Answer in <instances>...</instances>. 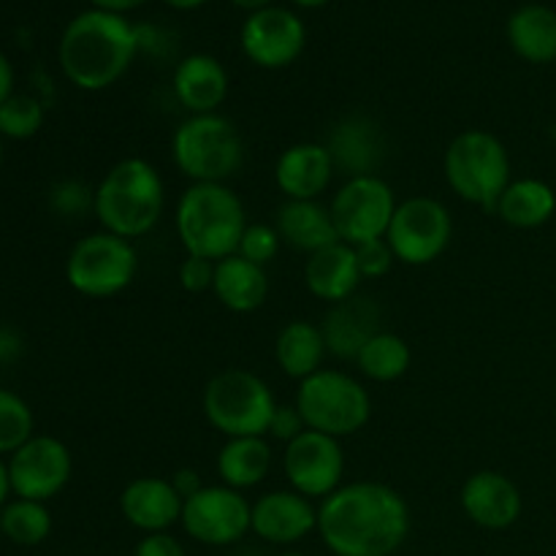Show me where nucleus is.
I'll return each instance as SVG.
<instances>
[{
    "mask_svg": "<svg viewBox=\"0 0 556 556\" xmlns=\"http://www.w3.org/2000/svg\"><path fill=\"white\" fill-rule=\"evenodd\" d=\"M318 535L334 556H391L410 535V508L386 483H342L320 500Z\"/></svg>",
    "mask_w": 556,
    "mask_h": 556,
    "instance_id": "nucleus-1",
    "label": "nucleus"
},
{
    "mask_svg": "<svg viewBox=\"0 0 556 556\" xmlns=\"http://www.w3.org/2000/svg\"><path fill=\"white\" fill-rule=\"evenodd\" d=\"M139 47V30L123 14L101 9L81 11L60 38V68L79 90H106L128 74Z\"/></svg>",
    "mask_w": 556,
    "mask_h": 556,
    "instance_id": "nucleus-2",
    "label": "nucleus"
},
{
    "mask_svg": "<svg viewBox=\"0 0 556 556\" xmlns=\"http://www.w3.org/2000/svg\"><path fill=\"white\" fill-rule=\"evenodd\" d=\"M166 210V185L161 172L144 157H123L96 188L92 212L103 231L128 242L147 237Z\"/></svg>",
    "mask_w": 556,
    "mask_h": 556,
    "instance_id": "nucleus-3",
    "label": "nucleus"
},
{
    "mask_svg": "<svg viewBox=\"0 0 556 556\" xmlns=\"http://www.w3.org/2000/svg\"><path fill=\"white\" fill-rule=\"evenodd\" d=\"M174 226L185 253L199 258L223 261L237 255L242 233L248 228V212L242 199L228 185H190L177 201Z\"/></svg>",
    "mask_w": 556,
    "mask_h": 556,
    "instance_id": "nucleus-4",
    "label": "nucleus"
},
{
    "mask_svg": "<svg viewBox=\"0 0 556 556\" xmlns=\"http://www.w3.org/2000/svg\"><path fill=\"white\" fill-rule=\"evenodd\" d=\"M443 174L462 201L486 212L497 210L500 195L514 182L508 150L497 136L481 128L454 136L443 155Z\"/></svg>",
    "mask_w": 556,
    "mask_h": 556,
    "instance_id": "nucleus-5",
    "label": "nucleus"
},
{
    "mask_svg": "<svg viewBox=\"0 0 556 556\" xmlns=\"http://www.w3.org/2000/svg\"><path fill=\"white\" fill-rule=\"evenodd\" d=\"M174 166L190 185H226L244 163V141L223 114H190L172 136Z\"/></svg>",
    "mask_w": 556,
    "mask_h": 556,
    "instance_id": "nucleus-6",
    "label": "nucleus"
},
{
    "mask_svg": "<svg viewBox=\"0 0 556 556\" xmlns=\"http://www.w3.org/2000/svg\"><path fill=\"white\" fill-rule=\"evenodd\" d=\"M204 418L223 438H266L277 400L269 383L250 369H223L201 396Z\"/></svg>",
    "mask_w": 556,
    "mask_h": 556,
    "instance_id": "nucleus-7",
    "label": "nucleus"
},
{
    "mask_svg": "<svg viewBox=\"0 0 556 556\" xmlns=\"http://www.w3.org/2000/svg\"><path fill=\"white\" fill-rule=\"evenodd\" d=\"M293 405L302 413L304 427L337 440L362 432L372 416V400L362 380L329 367L299 383Z\"/></svg>",
    "mask_w": 556,
    "mask_h": 556,
    "instance_id": "nucleus-8",
    "label": "nucleus"
},
{
    "mask_svg": "<svg viewBox=\"0 0 556 556\" xmlns=\"http://www.w3.org/2000/svg\"><path fill=\"white\" fill-rule=\"evenodd\" d=\"M139 271V255L134 242L96 231L81 237L65 258V280L79 296L112 299L119 296Z\"/></svg>",
    "mask_w": 556,
    "mask_h": 556,
    "instance_id": "nucleus-9",
    "label": "nucleus"
},
{
    "mask_svg": "<svg viewBox=\"0 0 556 556\" xmlns=\"http://www.w3.org/2000/svg\"><path fill=\"white\" fill-rule=\"evenodd\" d=\"M454 239V217L448 206L429 195L400 201L386 242L394 258L405 266H427L448 250Z\"/></svg>",
    "mask_w": 556,
    "mask_h": 556,
    "instance_id": "nucleus-10",
    "label": "nucleus"
},
{
    "mask_svg": "<svg viewBox=\"0 0 556 556\" xmlns=\"http://www.w3.org/2000/svg\"><path fill=\"white\" fill-rule=\"evenodd\" d=\"M394 188L378 174L345 179L331 199L329 212L340 242L358 248L372 239H386L396 212Z\"/></svg>",
    "mask_w": 556,
    "mask_h": 556,
    "instance_id": "nucleus-11",
    "label": "nucleus"
},
{
    "mask_svg": "<svg viewBox=\"0 0 556 556\" xmlns=\"http://www.w3.org/2000/svg\"><path fill=\"white\" fill-rule=\"evenodd\" d=\"M253 519V503H248L242 492L215 483V486H201L193 497L182 505L185 535L193 538L201 546H233L250 532Z\"/></svg>",
    "mask_w": 556,
    "mask_h": 556,
    "instance_id": "nucleus-12",
    "label": "nucleus"
},
{
    "mask_svg": "<svg viewBox=\"0 0 556 556\" xmlns=\"http://www.w3.org/2000/svg\"><path fill=\"white\" fill-rule=\"evenodd\" d=\"M282 472L293 492L307 500H326L342 486L345 451L337 438L304 429L296 440L286 445Z\"/></svg>",
    "mask_w": 556,
    "mask_h": 556,
    "instance_id": "nucleus-13",
    "label": "nucleus"
},
{
    "mask_svg": "<svg viewBox=\"0 0 556 556\" xmlns=\"http://www.w3.org/2000/svg\"><path fill=\"white\" fill-rule=\"evenodd\" d=\"M71 472H74V459L68 445L49 434H33L9 459L11 492L20 500L47 503L58 497L68 486Z\"/></svg>",
    "mask_w": 556,
    "mask_h": 556,
    "instance_id": "nucleus-14",
    "label": "nucleus"
},
{
    "mask_svg": "<svg viewBox=\"0 0 556 556\" xmlns=\"http://www.w3.org/2000/svg\"><path fill=\"white\" fill-rule=\"evenodd\" d=\"M239 41L250 63L275 71L296 63L307 43V30L291 9L269 5V9L253 11L244 20Z\"/></svg>",
    "mask_w": 556,
    "mask_h": 556,
    "instance_id": "nucleus-15",
    "label": "nucleus"
},
{
    "mask_svg": "<svg viewBox=\"0 0 556 556\" xmlns=\"http://www.w3.org/2000/svg\"><path fill=\"white\" fill-rule=\"evenodd\" d=\"M250 532L271 546H293L318 532V508L293 489L266 492L253 503Z\"/></svg>",
    "mask_w": 556,
    "mask_h": 556,
    "instance_id": "nucleus-16",
    "label": "nucleus"
},
{
    "mask_svg": "<svg viewBox=\"0 0 556 556\" xmlns=\"http://www.w3.org/2000/svg\"><path fill=\"white\" fill-rule=\"evenodd\" d=\"M459 503L472 525L494 532L514 527L525 510L519 486L497 470L472 472L462 486Z\"/></svg>",
    "mask_w": 556,
    "mask_h": 556,
    "instance_id": "nucleus-17",
    "label": "nucleus"
},
{
    "mask_svg": "<svg viewBox=\"0 0 556 556\" xmlns=\"http://www.w3.org/2000/svg\"><path fill=\"white\" fill-rule=\"evenodd\" d=\"M185 500L174 489L172 478L141 476L134 478L119 494V514L144 535L168 532L182 519Z\"/></svg>",
    "mask_w": 556,
    "mask_h": 556,
    "instance_id": "nucleus-18",
    "label": "nucleus"
},
{
    "mask_svg": "<svg viewBox=\"0 0 556 556\" xmlns=\"http://www.w3.org/2000/svg\"><path fill=\"white\" fill-rule=\"evenodd\" d=\"M334 174L329 147L318 141L291 144L275 163V182L288 201H318L329 190Z\"/></svg>",
    "mask_w": 556,
    "mask_h": 556,
    "instance_id": "nucleus-19",
    "label": "nucleus"
},
{
    "mask_svg": "<svg viewBox=\"0 0 556 556\" xmlns=\"http://www.w3.org/2000/svg\"><path fill=\"white\" fill-rule=\"evenodd\" d=\"M362 280L356 248L345 242L329 244L304 261V286L315 299L326 304H340L356 296Z\"/></svg>",
    "mask_w": 556,
    "mask_h": 556,
    "instance_id": "nucleus-20",
    "label": "nucleus"
},
{
    "mask_svg": "<svg viewBox=\"0 0 556 556\" xmlns=\"http://www.w3.org/2000/svg\"><path fill=\"white\" fill-rule=\"evenodd\" d=\"M326 147H329L337 172L348 174V179L375 174L386 155L383 134H380L378 123L369 117L340 119Z\"/></svg>",
    "mask_w": 556,
    "mask_h": 556,
    "instance_id": "nucleus-21",
    "label": "nucleus"
},
{
    "mask_svg": "<svg viewBox=\"0 0 556 556\" xmlns=\"http://www.w3.org/2000/svg\"><path fill=\"white\" fill-rule=\"evenodd\" d=\"M172 90L190 114H215L228 98V74L212 54H188L174 68Z\"/></svg>",
    "mask_w": 556,
    "mask_h": 556,
    "instance_id": "nucleus-22",
    "label": "nucleus"
},
{
    "mask_svg": "<svg viewBox=\"0 0 556 556\" xmlns=\"http://www.w3.org/2000/svg\"><path fill=\"white\" fill-rule=\"evenodd\" d=\"M320 329H324L329 353H334L337 358L356 362L358 351L367 345L369 337L380 331V309L372 299L351 296L348 302L331 304Z\"/></svg>",
    "mask_w": 556,
    "mask_h": 556,
    "instance_id": "nucleus-23",
    "label": "nucleus"
},
{
    "mask_svg": "<svg viewBox=\"0 0 556 556\" xmlns=\"http://www.w3.org/2000/svg\"><path fill=\"white\" fill-rule=\"evenodd\" d=\"M212 293L217 302L237 315H250L264 307L269 296V277L266 266L253 264L242 255H228L215 264V282Z\"/></svg>",
    "mask_w": 556,
    "mask_h": 556,
    "instance_id": "nucleus-24",
    "label": "nucleus"
},
{
    "mask_svg": "<svg viewBox=\"0 0 556 556\" xmlns=\"http://www.w3.org/2000/svg\"><path fill=\"white\" fill-rule=\"evenodd\" d=\"M275 228L280 231L282 244L299 250L304 255H313L329 244L340 242L334 220H331L329 206L320 201H282L277 210Z\"/></svg>",
    "mask_w": 556,
    "mask_h": 556,
    "instance_id": "nucleus-25",
    "label": "nucleus"
},
{
    "mask_svg": "<svg viewBox=\"0 0 556 556\" xmlns=\"http://www.w3.org/2000/svg\"><path fill=\"white\" fill-rule=\"evenodd\" d=\"M326 353L329 348H326L324 329L313 320H291L282 326L275 340L277 364L288 378L299 383L324 369Z\"/></svg>",
    "mask_w": 556,
    "mask_h": 556,
    "instance_id": "nucleus-26",
    "label": "nucleus"
},
{
    "mask_svg": "<svg viewBox=\"0 0 556 556\" xmlns=\"http://www.w3.org/2000/svg\"><path fill=\"white\" fill-rule=\"evenodd\" d=\"M510 49L521 60L546 65L556 60V11L548 5H521L508 20Z\"/></svg>",
    "mask_w": 556,
    "mask_h": 556,
    "instance_id": "nucleus-27",
    "label": "nucleus"
},
{
    "mask_svg": "<svg viewBox=\"0 0 556 556\" xmlns=\"http://www.w3.org/2000/svg\"><path fill=\"white\" fill-rule=\"evenodd\" d=\"M220 483L244 492L266 481L271 470V445L266 438H228L215 459Z\"/></svg>",
    "mask_w": 556,
    "mask_h": 556,
    "instance_id": "nucleus-28",
    "label": "nucleus"
},
{
    "mask_svg": "<svg viewBox=\"0 0 556 556\" xmlns=\"http://www.w3.org/2000/svg\"><path fill=\"white\" fill-rule=\"evenodd\" d=\"M556 212V193L548 182L535 177L514 179L500 195L494 215L510 228H541L546 226Z\"/></svg>",
    "mask_w": 556,
    "mask_h": 556,
    "instance_id": "nucleus-29",
    "label": "nucleus"
},
{
    "mask_svg": "<svg viewBox=\"0 0 556 556\" xmlns=\"http://www.w3.org/2000/svg\"><path fill=\"white\" fill-rule=\"evenodd\" d=\"M410 345L400 334L380 329L358 351L356 367L364 378L375 380V383H394L410 369Z\"/></svg>",
    "mask_w": 556,
    "mask_h": 556,
    "instance_id": "nucleus-30",
    "label": "nucleus"
},
{
    "mask_svg": "<svg viewBox=\"0 0 556 556\" xmlns=\"http://www.w3.org/2000/svg\"><path fill=\"white\" fill-rule=\"evenodd\" d=\"M0 530L16 546H38L52 532V514L43 503L16 497L0 508Z\"/></svg>",
    "mask_w": 556,
    "mask_h": 556,
    "instance_id": "nucleus-31",
    "label": "nucleus"
},
{
    "mask_svg": "<svg viewBox=\"0 0 556 556\" xmlns=\"http://www.w3.org/2000/svg\"><path fill=\"white\" fill-rule=\"evenodd\" d=\"M33 418L30 405L20 394L9 389H0V454H14L16 448L33 438Z\"/></svg>",
    "mask_w": 556,
    "mask_h": 556,
    "instance_id": "nucleus-32",
    "label": "nucleus"
},
{
    "mask_svg": "<svg viewBox=\"0 0 556 556\" xmlns=\"http://www.w3.org/2000/svg\"><path fill=\"white\" fill-rule=\"evenodd\" d=\"M43 128V103L33 96H11L0 106V136L25 141Z\"/></svg>",
    "mask_w": 556,
    "mask_h": 556,
    "instance_id": "nucleus-33",
    "label": "nucleus"
},
{
    "mask_svg": "<svg viewBox=\"0 0 556 556\" xmlns=\"http://www.w3.org/2000/svg\"><path fill=\"white\" fill-rule=\"evenodd\" d=\"M280 231L275 226H269V223H248L237 255H242V258L253 261L258 266H266L280 253Z\"/></svg>",
    "mask_w": 556,
    "mask_h": 556,
    "instance_id": "nucleus-34",
    "label": "nucleus"
},
{
    "mask_svg": "<svg viewBox=\"0 0 556 556\" xmlns=\"http://www.w3.org/2000/svg\"><path fill=\"white\" fill-rule=\"evenodd\" d=\"M356 261H358V269H362L364 280H380V277L389 275L396 264L394 250L389 248V242H386V239H372V242L358 244Z\"/></svg>",
    "mask_w": 556,
    "mask_h": 556,
    "instance_id": "nucleus-35",
    "label": "nucleus"
},
{
    "mask_svg": "<svg viewBox=\"0 0 556 556\" xmlns=\"http://www.w3.org/2000/svg\"><path fill=\"white\" fill-rule=\"evenodd\" d=\"M92 199H96V190L85 188V185L74 182V179L54 185L52 195H49L52 210L60 212V215H81L87 206H92Z\"/></svg>",
    "mask_w": 556,
    "mask_h": 556,
    "instance_id": "nucleus-36",
    "label": "nucleus"
},
{
    "mask_svg": "<svg viewBox=\"0 0 556 556\" xmlns=\"http://www.w3.org/2000/svg\"><path fill=\"white\" fill-rule=\"evenodd\" d=\"M179 286L188 293H204L212 291V282H215V261L199 258V255H185V261L179 264Z\"/></svg>",
    "mask_w": 556,
    "mask_h": 556,
    "instance_id": "nucleus-37",
    "label": "nucleus"
},
{
    "mask_svg": "<svg viewBox=\"0 0 556 556\" xmlns=\"http://www.w3.org/2000/svg\"><path fill=\"white\" fill-rule=\"evenodd\" d=\"M304 418L302 413H299L296 405H277L275 416H271L269 421V438L271 440H280V443H291V440H296L299 434L304 432Z\"/></svg>",
    "mask_w": 556,
    "mask_h": 556,
    "instance_id": "nucleus-38",
    "label": "nucleus"
},
{
    "mask_svg": "<svg viewBox=\"0 0 556 556\" xmlns=\"http://www.w3.org/2000/svg\"><path fill=\"white\" fill-rule=\"evenodd\" d=\"M134 556H188L185 546L172 535V532H152L136 543Z\"/></svg>",
    "mask_w": 556,
    "mask_h": 556,
    "instance_id": "nucleus-39",
    "label": "nucleus"
},
{
    "mask_svg": "<svg viewBox=\"0 0 556 556\" xmlns=\"http://www.w3.org/2000/svg\"><path fill=\"white\" fill-rule=\"evenodd\" d=\"M172 483H174V489H177L179 497H182V500L193 497V494L199 492L201 486H204V483H201V476L193 470V467H182V470L174 472Z\"/></svg>",
    "mask_w": 556,
    "mask_h": 556,
    "instance_id": "nucleus-40",
    "label": "nucleus"
},
{
    "mask_svg": "<svg viewBox=\"0 0 556 556\" xmlns=\"http://www.w3.org/2000/svg\"><path fill=\"white\" fill-rule=\"evenodd\" d=\"M14 96V68H11L9 58L0 52V106Z\"/></svg>",
    "mask_w": 556,
    "mask_h": 556,
    "instance_id": "nucleus-41",
    "label": "nucleus"
},
{
    "mask_svg": "<svg viewBox=\"0 0 556 556\" xmlns=\"http://www.w3.org/2000/svg\"><path fill=\"white\" fill-rule=\"evenodd\" d=\"M96 9L101 11H109V14H125V11H134L139 9L141 3H147V0H90Z\"/></svg>",
    "mask_w": 556,
    "mask_h": 556,
    "instance_id": "nucleus-42",
    "label": "nucleus"
},
{
    "mask_svg": "<svg viewBox=\"0 0 556 556\" xmlns=\"http://www.w3.org/2000/svg\"><path fill=\"white\" fill-rule=\"evenodd\" d=\"M9 492H11V481H9V465H5L3 459H0V508L5 505V500H9Z\"/></svg>",
    "mask_w": 556,
    "mask_h": 556,
    "instance_id": "nucleus-43",
    "label": "nucleus"
},
{
    "mask_svg": "<svg viewBox=\"0 0 556 556\" xmlns=\"http://www.w3.org/2000/svg\"><path fill=\"white\" fill-rule=\"evenodd\" d=\"M231 3L237 5V9H244V11H250V14H253V11L269 9L271 0H231Z\"/></svg>",
    "mask_w": 556,
    "mask_h": 556,
    "instance_id": "nucleus-44",
    "label": "nucleus"
},
{
    "mask_svg": "<svg viewBox=\"0 0 556 556\" xmlns=\"http://www.w3.org/2000/svg\"><path fill=\"white\" fill-rule=\"evenodd\" d=\"M163 3L172 5V9H177V11H193V9H201L206 0H163Z\"/></svg>",
    "mask_w": 556,
    "mask_h": 556,
    "instance_id": "nucleus-45",
    "label": "nucleus"
},
{
    "mask_svg": "<svg viewBox=\"0 0 556 556\" xmlns=\"http://www.w3.org/2000/svg\"><path fill=\"white\" fill-rule=\"evenodd\" d=\"M296 5H302V9H320V5H326L329 0H293Z\"/></svg>",
    "mask_w": 556,
    "mask_h": 556,
    "instance_id": "nucleus-46",
    "label": "nucleus"
},
{
    "mask_svg": "<svg viewBox=\"0 0 556 556\" xmlns=\"http://www.w3.org/2000/svg\"><path fill=\"white\" fill-rule=\"evenodd\" d=\"M0 166H3V136H0Z\"/></svg>",
    "mask_w": 556,
    "mask_h": 556,
    "instance_id": "nucleus-47",
    "label": "nucleus"
},
{
    "mask_svg": "<svg viewBox=\"0 0 556 556\" xmlns=\"http://www.w3.org/2000/svg\"><path fill=\"white\" fill-rule=\"evenodd\" d=\"M280 556H307V554H296V552H286V554H280Z\"/></svg>",
    "mask_w": 556,
    "mask_h": 556,
    "instance_id": "nucleus-48",
    "label": "nucleus"
}]
</instances>
